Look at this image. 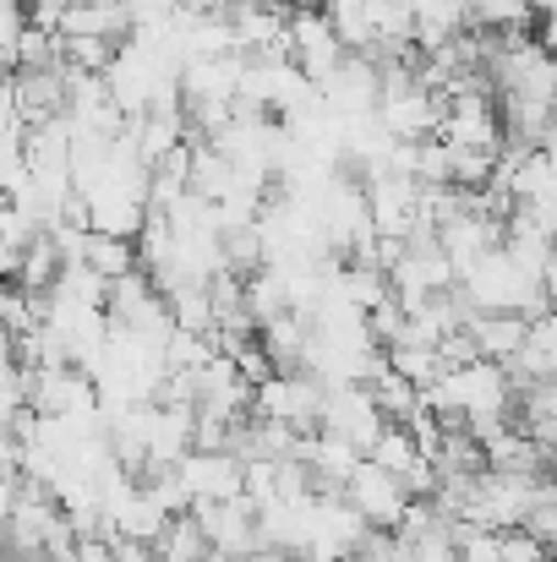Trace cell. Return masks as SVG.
I'll return each instance as SVG.
<instances>
[{
	"label": "cell",
	"instance_id": "1",
	"mask_svg": "<svg viewBox=\"0 0 557 562\" xmlns=\"http://www.w3.org/2000/svg\"><path fill=\"white\" fill-rule=\"evenodd\" d=\"M542 475H520V470H481L459 519L465 525H481V530H525L531 525V508L542 503Z\"/></svg>",
	"mask_w": 557,
	"mask_h": 562
},
{
	"label": "cell",
	"instance_id": "11",
	"mask_svg": "<svg viewBox=\"0 0 557 562\" xmlns=\"http://www.w3.org/2000/svg\"><path fill=\"white\" fill-rule=\"evenodd\" d=\"M82 262L115 284V279H126V273H137V268H143V251H137V240H132V235L88 229V240H82Z\"/></svg>",
	"mask_w": 557,
	"mask_h": 562
},
{
	"label": "cell",
	"instance_id": "3",
	"mask_svg": "<svg viewBox=\"0 0 557 562\" xmlns=\"http://www.w3.org/2000/svg\"><path fill=\"white\" fill-rule=\"evenodd\" d=\"M448 148H481V154H503V104L492 99V88H476V93H459L448 99V115H443V132H437Z\"/></svg>",
	"mask_w": 557,
	"mask_h": 562
},
{
	"label": "cell",
	"instance_id": "2",
	"mask_svg": "<svg viewBox=\"0 0 557 562\" xmlns=\"http://www.w3.org/2000/svg\"><path fill=\"white\" fill-rule=\"evenodd\" d=\"M323 404H328V382L307 367H279L257 387L252 398V415L257 420H285L296 431H318L323 426Z\"/></svg>",
	"mask_w": 557,
	"mask_h": 562
},
{
	"label": "cell",
	"instance_id": "14",
	"mask_svg": "<svg viewBox=\"0 0 557 562\" xmlns=\"http://www.w3.org/2000/svg\"><path fill=\"white\" fill-rule=\"evenodd\" d=\"M525 431L557 453V382H542L525 393Z\"/></svg>",
	"mask_w": 557,
	"mask_h": 562
},
{
	"label": "cell",
	"instance_id": "7",
	"mask_svg": "<svg viewBox=\"0 0 557 562\" xmlns=\"http://www.w3.org/2000/svg\"><path fill=\"white\" fill-rule=\"evenodd\" d=\"M176 475L191 492V503H230L246 492V459L230 448H191L176 464Z\"/></svg>",
	"mask_w": 557,
	"mask_h": 562
},
{
	"label": "cell",
	"instance_id": "6",
	"mask_svg": "<svg viewBox=\"0 0 557 562\" xmlns=\"http://www.w3.org/2000/svg\"><path fill=\"white\" fill-rule=\"evenodd\" d=\"M345 497L367 514V525L377 530H399V519L410 514V503H415V492L388 470V464H377V459H361V470L350 475V486H345Z\"/></svg>",
	"mask_w": 557,
	"mask_h": 562
},
{
	"label": "cell",
	"instance_id": "16",
	"mask_svg": "<svg viewBox=\"0 0 557 562\" xmlns=\"http://www.w3.org/2000/svg\"><path fill=\"white\" fill-rule=\"evenodd\" d=\"M503 562H553V547L531 530H503Z\"/></svg>",
	"mask_w": 557,
	"mask_h": 562
},
{
	"label": "cell",
	"instance_id": "12",
	"mask_svg": "<svg viewBox=\"0 0 557 562\" xmlns=\"http://www.w3.org/2000/svg\"><path fill=\"white\" fill-rule=\"evenodd\" d=\"M388 361H393V372L410 376L415 387H432L437 376L448 372L443 350H437V345H415V339H404V345H388Z\"/></svg>",
	"mask_w": 557,
	"mask_h": 562
},
{
	"label": "cell",
	"instance_id": "10",
	"mask_svg": "<svg viewBox=\"0 0 557 562\" xmlns=\"http://www.w3.org/2000/svg\"><path fill=\"white\" fill-rule=\"evenodd\" d=\"M470 334L481 339V356L487 361H514L531 339V317L525 312H470Z\"/></svg>",
	"mask_w": 557,
	"mask_h": 562
},
{
	"label": "cell",
	"instance_id": "13",
	"mask_svg": "<svg viewBox=\"0 0 557 562\" xmlns=\"http://www.w3.org/2000/svg\"><path fill=\"white\" fill-rule=\"evenodd\" d=\"M470 22L487 33H525L536 22V0H470Z\"/></svg>",
	"mask_w": 557,
	"mask_h": 562
},
{
	"label": "cell",
	"instance_id": "21",
	"mask_svg": "<svg viewBox=\"0 0 557 562\" xmlns=\"http://www.w3.org/2000/svg\"><path fill=\"white\" fill-rule=\"evenodd\" d=\"M542 148H553L557 154V121H553V132H547V143H542Z\"/></svg>",
	"mask_w": 557,
	"mask_h": 562
},
{
	"label": "cell",
	"instance_id": "15",
	"mask_svg": "<svg viewBox=\"0 0 557 562\" xmlns=\"http://www.w3.org/2000/svg\"><path fill=\"white\" fill-rule=\"evenodd\" d=\"M115 55H121V44L104 33H66V66H77V71H110Z\"/></svg>",
	"mask_w": 557,
	"mask_h": 562
},
{
	"label": "cell",
	"instance_id": "17",
	"mask_svg": "<svg viewBox=\"0 0 557 562\" xmlns=\"http://www.w3.org/2000/svg\"><path fill=\"white\" fill-rule=\"evenodd\" d=\"M525 530H531V536H542V541L557 552V481L542 486V503L531 508V525H525Z\"/></svg>",
	"mask_w": 557,
	"mask_h": 562
},
{
	"label": "cell",
	"instance_id": "5",
	"mask_svg": "<svg viewBox=\"0 0 557 562\" xmlns=\"http://www.w3.org/2000/svg\"><path fill=\"white\" fill-rule=\"evenodd\" d=\"M290 38H296V66H301L312 82H328V77L345 66V55H350V44L339 38V27H334L328 5L290 11Z\"/></svg>",
	"mask_w": 557,
	"mask_h": 562
},
{
	"label": "cell",
	"instance_id": "22",
	"mask_svg": "<svg viewBox=\"0 0 557 562\" xmlns=\"http://www.w3.org/2000/svg\"><path fill=\"white\" fill-rule=\"evenodd\" d=\"M323 5H334V0H323Z\"/></svg>",
	"mask_w": 557,
	"mask_h": 562
},
{
	"label": "cell",
	"instance_id": "19",
	"mask_svg": "<svg viewBox=\"0 0 557 562\" xmlns=\"http://www.w3.org/2000/svg\"><path fill=\"white\" fill-rule=\"evenodd\" d=\"M268 5H279V11H307V5H323V0H268Z\"/></svg>",
	"mask_w": 557,
	"mask_h": 562
},
{
	"label": "cell",
	"instance_id": "8",
	"mask_svg": "<svg viewBox=\"0 0 557 562\" xmlns=\"http://www.w3.org/2000/svg\"><path fill=\"white\" fill-rule=\"evenodd\" d=\"M323 426L345 431L350 442H361V448L371 453V448H377V437H382V426H388V415H382V404H377L371 382H339V387H328Z\"/></svg>",
	"mask_w": 557,
	"mask_h": 562
},
{
	"label": "cell",
	"instance_id": "18",
	"mask_svg": "<svg viewBox=\"0 0 557 562\" xmlns=\"http://www.w3.org/2000/svg\"><path fill=\"white\" fill-rule=\"evenodd\" d=\"M71 562H115V547L104 541V536H93V541H77V558Z\"/></svg>",
	"mask_w": 557,
	"mask_h": 562
},
{
	"label": "cell",
	"instance_id": "20",
	"mask_svg": "<svg viewBox=\"0 0 557 562\" xmlns=\"http://www.w3.org/2000/svg\"><path fill=\"white\" fill-rule=\"evenodd\" d=\"M186 5H191V11H224L230 0H186Z\"/></svg>",
	"mask_w": 557,
	"mask_h": 562
},
{
	"label": "cell",
	"instance_id": "9",
	"mask_svg": "<svg viewBox=\"0 0 557 562\" xmlns=\"http://www.w3.org/2000/svg\"><path fill=\"white\" fill-rule=\"evenodd\" d=\"M301 459L312 464L318 492H345V486H350V475L361 470L367 448H361V442H350V437H345V431H334V426H318V431H307V437H301Z\"/></svg>",
	"mask_w": 557,
	"mask_h": 562
},
{
	"label": "cell",
	"instance_id": "23",
	"mask_svg": "<svg viewBox=\"0 0 557 562\" xmlns=\"http://www.w3.org/2000/svg\"><path fill=\"white\" fill-rule=\"evenodd\" d=\"M27 5H33V0H27Z\"/></svg>",
	"mask_w": 557,
	"mask_h": 562
},
{
	"label": "cell",
	"instance_id": "4",
	"mask_svg": "<svg viewBox=\"0 0 557 562\" xmlns=\"http://www.w3.org/2000/svg\"><path fill=\"white\" fill-rule=\"evenodd\" d=\"M388 279H393V295H399L404 306H421V301L454 290V284H459V268H454V257L443 251V240L432 235V240H410L404 257L388 268Z\"/></svg>",
	"mask_w": 557,
	"mask_h": 562
}]
</instances>
